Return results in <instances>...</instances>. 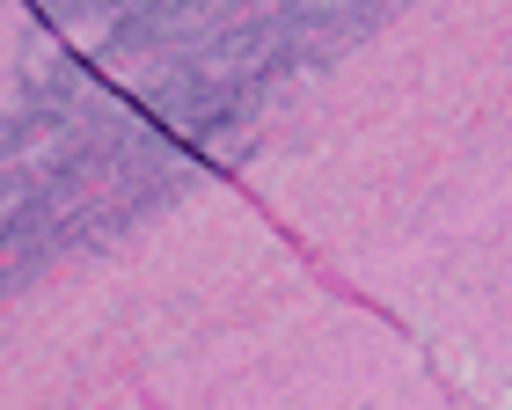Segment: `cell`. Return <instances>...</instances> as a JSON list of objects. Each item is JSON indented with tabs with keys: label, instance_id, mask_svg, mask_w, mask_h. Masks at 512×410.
Wrapping results in <instances>:
<instances>
[]
</instances>
